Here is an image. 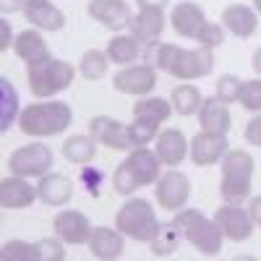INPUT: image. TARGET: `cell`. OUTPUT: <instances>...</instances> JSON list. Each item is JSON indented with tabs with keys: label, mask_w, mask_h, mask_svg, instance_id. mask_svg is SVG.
<instances>
[{
	"label": "cell",
	"mask_w": 261,
	"mask_h": 261,
	"mask_svg": "<svg viewBox=\"0 0 261 261\" xmlns=\"http://www.w3.org/2000/svg\"><path fill=\"white\" fill-rule=\"evenodd\" d=\"M144 58L151 68L167 71L172 79H180V81L204 79L214 68V53L201 45L196 50H186L178 45H167V42H149Z\"/></svg>",
	"instance_id": "obj_1"
},
{
	"label": "cell",
	"mask_w": 261,
	"mask_h": 261,
	"mask_svg": "<svg viewBox=\"0 0 261 261\" xmlns=\"http://www.w3.org/2000/svg\"><path fill=\"white\" fill-rule=\"evenodd\" d=\"M160 157L157 151H151L146 146H139L136 151L118 165L115 175H113V188L120 196H130L141 186H154L160 180Z\"/></svg>",
	"instance_id": "obj_2"
},
{
	"label": "cell",
	"mask_w": 261,
	"mask_h": 261,
	"mask_svg": "<svg viewBox=\"0 0 261 261\" xmlns=\"http://www.w3.org/2000/svg\"><path fill=\"white\" fill-rule=\"evenodd\" d=\"M71 120H73V110L68 102H37L18 115V128L27 136L45 139V136L63 134L71 125Z\"/></svg>",
	"instance_id": "obj_3"
},
{
	"label": "cell",
	"mask_w": 261,
	"mask_h": 261,
	"mask_svg": "<svg viewBox=\"0 0 261 261\" xmlns=\"http://www.w3.org/2000/svg\"><path fill=\"white\" fill-rule=\"evenodd\" d=\"M175 222L183 232V238L204 256H217L222 251V230L214 220H206V217L199 209H180L175 214Z\"/></svg>",
	"instance_id": "obj_4"
},
{
	"label": "cell",
	"mask_w": 261,
	"mask_h": 261,
	"mask_svg": "<svg viewBox=\"0 0 261 261\" xmlns=\"http://www.w3.org/2000/svg\"><path fill=\"white\" fill-rule=\"evenodd\" d=\"M253 167L256 160L243 149H232L222 160V183H220V193L227 204L243 201L251 193V183H253Z\"/></svg>",
	"instance_id": "obj_5"
},
{
	"label": "cell",
	"mask_w": 261,
	"mask_h": 261,
	"mask_svg": "<svg viewBox=\"0 0 261 261\" xmlns=\"http://www.w3.org/2000/svg\"><path fill=\"white\" fill-rule=\"evenodd\" d=\"M73 65L65 60H45V63H32L27 65V79L29 89L37 99H47L58 92H65L73 84Z\"/></svg>",
	"instance_id": "obj_6"
},
{
	"label": "cell",
	"mask_w": 261,
	"mask_h": 261,
	"mask_svg": "<svg viewBox=\"0 0 261 261\" xmlns=\"http://www.w3.org/2000/svg\"><path fill=\"white\" fill-rule=\"evenodd\" d=\"M160 225L162 222L157 220L154 209H151V204L146 199H128L118 209V217H115V227L123 235L134 238L136 243H149L157 235Z\"/></svg>",
	"instance_id": "obj_7"
},
{
	"label": "cell",
	"mask_w": 261,
	"mask_h": 261,
	"mask_svg": "<svg viewBox=\"0 0 261 261\" xmlns=\"http://www.w3.org/2000/svg\"><path fill=\"white\" fill-rule=\"evenodd\" d=\"M53 162H55L53 149L47 144H42V141L18 146L8 157L11 172L13 175H21V178H42V175H47V170L53 167Z\"/></svg>",
	"instance_id": "obj_8"
},
{
	"label": "cell",
	"mask_w": 261,
	"mask_h": 261,
	"mask_svg": "<svg viewBox=\"0 0 261 261\" xmlns=\"http://www.w3.org/2000/svg\"><path fill=\"white\" fill-rule=\"evenodd\" d=\"M154 193H157V204L167 212H178L186 206L188 196H191V180L188 175L178 170H170L165 175H160V180L154 183Z\"/></svg>",
	"instance_id": "obj_9"
},
{
	"label": "cell",
	"mask_w": 261,
	"mask_h": 261,
	"mask_svg": "<svg viewBox=\"0 0 261 261\" xmlns=\"http://www.w3.org/2000/svg\"><path fill=\"white\" fill-rule=\"evenodd\" d=\"M227 139L225 134H212V130H201V134H196L188 144V151H191V160L193 165L199 167H209V165H217L220 160H225L227 154Z\"/></svg>",
	"instance_id": "obj_10"
},
{
	"label": "cell",
	"mask_w": 261,
	"mask_h": 261,
	"mask_svg": "<svg viewBox=\"0 0 261 261\" xmlns=\"http://www.w3.org/2000/svg\"><path fill=\"white\" fill-rule=\"evenodd\" d=\"M113 86L123 94H134V97H144L157 86V68H151L149 63L144 65H128L120 73H115Z\"/></svg>",
	"instance_id": "obj_11"
},
{
	"label": "cell",
	"mask_w": 261,
	"mask_h": 261,
	"mask_svg": "<svg viewBox=\"0 0 261 261\" xmlns=\"http://www.w3.org/2000/svg\"><path fill=\"white\" fill-rule=\"evenodd\" d=\"M214 222L220 225L222 235L230 238L232 243H241V241H248L251 232H253V220H251V214L243 212V209H238L232 204H225L214 212Z\"/></svg>",
	"instance_id": "obj_12"
},
{
	"label": "cell",
	"mask_w": 261,
	"mask_h": 261,
	"mask_svg": "<svg viewBox=\"0 0 261 261\" xmlns=\"http://www.w3.org/2000/svg\"><path fill=\"white\" fill-rule=\"evenodd\" d=\"M55 235L60 238L63 243H71V246H81V243H89V235H92V225L86 220V214L76 212V209H63L55 217Z\"/></svg>",
	"instance_id": "obj_13"
},
{
	"label": "cell",
	"mask_w": 261,
	"mask_h": 261,
	"mask_svg": "<svg viewBox=\"0 0 261 261\" xmlns=\"http://www.w3.org/2000/svg\"><path fill=\"white\" fill-rule=\"evenodd\" d=\"M86 13L110 32H120L130 24V8L125 0H89Z\"/></svg>",
	"instance_id": "obj_14"
},
{
	"label": "cell",
	"mask_w": 261,
	"mask_h": 261,
	"mask_svg": "<svg viewBox=\"0 0 261 261\" xmlns=\"http://www.w3.org/2000/svg\"><path fill=\"white\" fill-rule=\"evenodd\" d=\"M24 16L32 21V27L42 32H60L65 27V13L55 8L50 0H24Z\"/></svg>",
	"instance_id": "obj_15"
},
{
	"label": "cell",
	"mask_w": 261,
	"mask_h": 261,
	"mask_svg": "<svg viewBox=\"0 0 261 261\" xmlns=\"http://www.w3.org/2000/svg\"><path fill=\"white\" fill-rule=\"evenodd\" d=\"M89 130H92V136H94L99 144L110 146V149H115V151L130 149L128 125H123V123H120V120H115V118L97 115V118H92V123H89Z\"/></svg>",
	"instance_id": "obj_16"
},
{
	"label": "cell",
	"mask_w": 261,
	"mask_h": 261,
	"mask_svg": "<svg viewBox=\"0 0 261 261\" xmlns=\"http://www.w3.org/2000/svg\"><path fill=\"white\" fill-rule=\"evenodd\" d=\"M37 196H39L37 188L21 175L0 180V204H3V209H27L34 204Z\"/></svg>",
	"instance_id": "obj_17"
},
{
	"label": "cell",
	"mask_w": 261,
	"mask_h": 261,
	"mask_svg": "<svg viewBox=\"0 0 261 261\" xmlns=\"http://www.w3.org/2000/svg\"><path fill=\"white\" fill-rule=\"evenodd\" d=\"M170 21H172V29H175L180 37L196 39V34H199L201 27L206 24V13L196 3H178L170 13Z\"/></svg>",
	"instance_id": "obj_18"
},
{
	"label": "cell",
	"mask_w": 261,
	"mask_h": 261,
	"mask_svg": "<svg viewBox=\"0 0 261 261\" xmlns=\"http://www.w3.org/2000/svg\"><path fill=\"white\" fill-rule=\"evenodd\" d=\"M188 154V141L186 134L178 128H165L162 134L157 136V157L162 165L167 167H178Z\"/></svg>",
	"instance_id": "obj_19"
},
{
	"label": "cell",
	"mask_w": 261,
	"mask_h": 261,
	"mask_svg": "<svg viewBox=\"0 0 261 261\" xmlns=\"http://www.w3.org/2000/svg\"><path fill=\"white\" fill-rule=\"evenodd\" d=\"M222 24L230 34H235L238 39H248L256 34V27H258V16L253 8L248 6H227L222 11Z\"/></svg>",
	"instance_id": "obj_20"
},
{
	"label": "cell",
	"mask_w": 261,
	"mask_h": 261,
	"mask_svg": "<svg viewBox=\"0 0 261 261\" xmlns=\"http://www.w3.org/2000/svg\"><path fill=\"white\" fill-rule=\"evenodd\" d=\"M37 193L47 206H65L73 196V183H71V178L53 172V175H42V180L37 186Z\"/></svg>",
	"instance_id": "obj_21"
},
{
	"label": "cell",
	"mask_w": 261,
	"mask_h": 261,
	"mask_svg": "<svg viewBox=\"0 0 261 261\" xmlns=\"http://www.w3.org/2000/svg\"><path fill=\"white\" fill-rule=\"evenodd\" d=\"M130 34H134L139 42H151L157 39L165 29V16L162 8H141L136 16H130V24H128Z\"/></svg>",
	"instance_id": "obj_22"
},
{
	"label": "cell",
	"mask_w": 261,
	"mask_h": 261,
	"mask_svg": "<svg viewBox=\"0 0 261 261\" xmlns=\"http://www.w3.org/2000/svg\"><path fill=\"white\" fill-rule=\"evenodd\" d=\"M89 251L97 258H118L123 253V232L118 227H94L89 235Z\"/></svg>",
	"instance_id": "obj_23"
},
{
	"label": "cell",
	"mask_w": 261,
	"mask_h": 261,
	"mask_svg": "<svg viewBox=\"0 0 261 261\" xmlns=\"http://www.w3.org/2000/svg\"><path fill=\"white\" fill-rule=\"evenodd\" d=\"M13 50L21 60H27V65L32 63H45L50 60V50H47V42L42 39L39 32L34 29H27V32H21L13 42Z\"/></svg>",
	"instance_id": "obj_24"
},
{
	"label": "cell",
	"mask_w": 261,
	"mask_h": 261,
	"mask_svg": "<svg viewBox=\"0 0 261 261\" xmlns=\"http://www.w3.org/2000/svg\"><path fill=\"white\" fill-rule=\"evenodd\" d=\"M199 120L204 130H212V134H227L230 130V110L225 107V102H220L217 97H209L201 102L199 107Z\"/></svg>",
	"instance_id": "obj_25"
},
{
	"label": "cell",
	"mask_w": 261,
	"mask_h": 261,
	"mask_svg": "<svg viewBox=\"0 0 261 261\" xmlns=\"http://www.w3.org/2000/svg\"><path fill=\"white\" fill-rule=\"evenodd\" d=\"M97 154V139L94 136H71L63 144V157L73 165H89Z\"/></svg>",
	"instance_id": "obj_26"
},
{
	"label": "cell",
	"mask_w": 261,
	"mask_h": 261,
	"mask_svg": "<svg viewBox=\"0 0 261 261\" xmlns=\"http://www.w3.org/2000/svg\"><path fill=\"white\" fill-rule=\"evenodd\" d=\"M139 55H141V47H139V39L134 34H115L107 42V58L118 65L134 63Z\"/></svg>",
	"instance_id": "obj_27"
},
{
	"label": "cell",
	"mask_w": 261,
	"mask_h": 261,
	"mask_svg": "<svg viewBox=\"0 0 261 261\" xmlns=\"http://www.w3.org/2000/svg\"><path fill=\"white\" fill-rule=\"evenodd\" d=\"M170 115H172V105L162 97H144L134 105V118L165 123V120H170Z\"/></svg>",
	"instance_id": "obj_28"
},
{
	"label": "cell",
	"mask_w": 261,
	"mask_h": 261,
	"mask_svg": "<svg viewBox=\"0 0 261 261\" xmlns=\"http://www.w3.org/2000/svg\"><path fill=\"white\" fill-rule=\"evenodd\" d=\"M180 238H183V232H180V227H178L175 222L160 225L157 235L149 241L151 253H154V256H170L172 251H178V246H180Z\"/></svg>",
	"instance_id": "obj_29"
},
{
	"label": "cell",
	"mask_w": 261,
	"mask_h": 261,
	"mask_svg": "<svg viewBox=\"0 0 261 261\" xmlns=\"http://www.w3.org/2000/svg\"><path fill=\"white\" fill-rule=\"evenodd\" d=\"M16 115H18V94L13 89V84L3 76L0 79V130L3 134L11 128Z\"/></svg>",
	"instance_id": "obj_30"
},
{
	"label": "cell",
	"mask_w": 261,
	"mask_h": 261,
	"mask_svg": "<svg viewBox=\"0 0 261 261\" xmlns=\"http://www.w3.org/2000/svg\"><path fill=\"white\" fill-rule=\"evenodd\" d=\"M204 97L201 92L196 89L193 84H180L172 89V107L178 110V115H193V113H199V107H201Z\"/></svg>",
	"instance_id": "obj_31"
},
{
	"label": "cell",
	"mask_w": 261,
	"mask_h": 261,
	"mask_svg": "<svg viewBox=\"0 0 261 261\" xmlns=\"http://www.w3.org/2000/svg\"><path fill=\"white\" fill-rule=\"evenodd\" d=\"M107 53L102 50H86L79 60V73L86 79V81H99L105 73H107Z\"/></svg>",
	"instance_id": "obj_32"
},
{
	"label": "cell",
	"mask_w": 261,
	"mask_h": 261,
	"mask_svg": "<svg viewBox=\"0 0 261 261\" xmlns=\"http://www.w3.org/2000/svg\"><path fill=\"white\" fill-rule=\"evenodd\" d=\"M157 125L154 120H144V118H134V123L128 125V139L130 146H146L151 139L157 136Z\"/></svg>",
	"instance_id": "obj_33"
},
{
	"label": "cell",
	"mask_w": 261,
	"mask_h": 261,
	"mask_svg": "<svg viewBox=\"0 0 261 261\" xmlns=\"http://www.w3.org/2000/svg\"><path fill=\"white\" fill-rule=\"evenodd\" d=\"M3 256L6 261H37V243H27V241H8L3 246Z\"/></svg>",
	"instance_id": "obj_34"
},
{
	"label": "cell",
	"mask_w": 261,
	"mask_h": 261,
	"mask_svg": "<svg viewBox=\"0 0 261 261\" xmlns=\"http://www.w3.org/2000/svg\"><path fill=\"white\" fill-rule=\"evenodd\" d=\"M241 86H243V81L238 76H232V73L220 76V81H217V99L225 102V105L238 102V97H241Z\"/></svg>",
	"instance_id": "obj_35"
},
{
	"label": "cell",
	"mask_w": 261,
	"mask_h": 261,
	"mask_svg": "<svg viewBox=\"0 0 261 261\" xmlns=\"http://www.w3.org/2000/svg\"><path fill=\"white\" fill-rule=\"evenodd\" d=\"M241 105L251 113H261V79H251V81H243L241 86Z\"/></svg>",
	"instance_id": "obj_36"
},
{
	"label": "cell",
	"mask_w": 261,
	"mask_h": 261,
	"mask_svg": "<svg viewBox=\"0 0 261 261\" xmlns=\"http://www.w3.org/2000/svg\"><path fill=\"white\" fill-rule=\"evenodd\" d=\"M65 251H63V241L60 238H45L37 243V261H63Z\"/></svg>",
	"instance_id": "obj_37"
},
{
	"label": "cell",
	"mask_w": 261,
	"mask_h": 261,
	"mask_svg": "<svg viewBox=\"0 0 261 261\" xmlns=\"http://www.w3.org/2000/svg\"><path fill=\"white\" fill-rule=\"evenodd\" d=\"M196 42H199L201 47H209V50H214V47H220L222 42H225V29L222 27H217V24H206L201 27V32L196 34Z\"/></svg>",
	"instance_id": "obj_38"
},
{
	"label": "cell",
	"mask_w": 261,
	"mask_h": 261,
	"mask_svg": "<svg viewBox=\"0 0 261 261\" xmlns=\"http://www.w3.org/2000/svg\"><path fill=\"white\" fill-rule=\"evenodd\" d=\"M79 178H81L84 188L89 191V196H94V199H97V196H99V183H102V172L94 170V167H84Z\"/></svg>",
	"instance_id": "obj_39"
},
{
	"label": "cell",
	"mask_w": 261,
	"mask_h": 261,
	"mask_svg": "<svg viewBox=\"0 0 261 261\" xmlns=\"http://www.w3.org/2000/svg\"><path fill=\"white\" fill-rule=\"evenodd\" d=\"M243 136H246V141H248V144L261 146V115H256V118H251V120L246 123Z\"/></svg>",
	"instance_id": "obj_40"
},
{
	"label": "cell",
	"mask_w": 261,
	"mask_h": 261,
	"mask_svg": "<svg viewBox=\"0 0 261 261\" xmlns=\"http://www.w3.org/2000/svg\"><path fill=\"white\" fill-rule=\"evenodd\" d=\"M248 214H251L253 225H258V227H261V196H256V199L251 201V209H248Z\"/></svg>",
	"instance_id": "obj_41"
},
{
	"label": "cell",
	"mask_w": 261,
	"mask_h": 261,
	"mask_svg": "<svg viewBox=\"0 0 261 261\" xmlns=\"http://www.w3.org/2000/svg\"><path fill=\"white\" fill-rule=\"evenodd\" d=\"M0 32H3V39H0V50H8L11 47V24L8 21H0Z\"/></svg>",
	"instance_id": "obj_42"
},
{
	"label": "cell",
	"mask_w": 261,
	"mask_h": 261,
	"mask_svg": "<svg viewBox=\"0 0 261 261\" xmlns=\"http://www.w3.org/2000/svg\"><path fill=\"white\" fill-rule=\"evenodd\" d=\"M18 8H24V0H0V11L3 13H13V11H18Z\"/></svg>",
	"instance_id": "obj_43"
},
{
	"label": "cell",
	"mask_w": 261,
	"mask_h": 261,
	"mask_svg": "<svg viewBox=\"0 0 261 261\" xmlns=\"http://www.w3.org/2000/svg\"><path fill=\"white\" fill-rule=\"evenodd\" d=\"M139 8H165L170 0H136Z\"/></svg>",
	"instance_id": "obj_44"
},
{
	"label": "cell",
	"mask_w": 261,
	"mask_h": 261,
	"mask_svg": "<svg viewBox=\"0 0 261 261\" xmlns=\"http://www.w3.org/2000/svg\"><path fill=\"white\" fill-rule=\"evenodd\" d=\"M251 65H253V71H256V73L261 76V47H258V50L253 53V63H251Z\"/></svg>",
	"instance_id": "obj_45"
},
{
	"label": "cell",
	"mask_w": 261,
	"mask_h": 261,
	"mask_svg": "<svg viewBox=\"0 0 261 261\" xmlns=\"http://www.w3.org/2000/svg\"><path fill=\"white\" fill-rule=\"evenodd\" d=\"M253 6H256V13H261V0H253Z\"/></svg>",
	"instance_id": "obj_46"
}]
</instances>
